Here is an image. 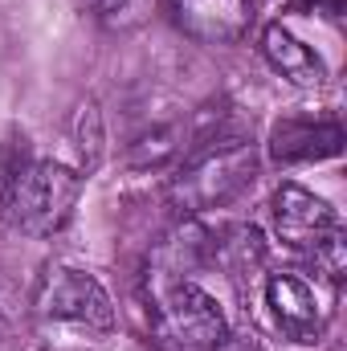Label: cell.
Here are the masks:
<instances>
[{"label":"cell","mask_w":347,"mask_h":351,"mask_svg":"<svg viewBox=\"0 0 347 351\" xmlns=\"http://www.w3.org/2000/svg\"><path fill=\"white\" fill-rule=\"evenodd\" d=\"M258 147L246 135H221L192 147L172 176V204L184 217L237 204L258 184Z\"/></svg>","instance_id":"1"},{"label":"cell","mask_w":347,"mask_h":351,"mask_svg":"<svg viewBox=\"0 0 347 351\" xmlns=\"http://www.w3.org/2000/svg\"><path fill=\"white\" fill-rule=\"evenodd\" d=\"M78 196H82V172L58 160H29L8 192L0 221L21 229L25 237H53L70 225Z\"/></svg>","instance_id":"2"},{"label":"cell","mask_w":347,"mask_h":351,"mask_svg":"<svg viewBox=\"0 0 347 351\" xmlns=\"http://www.w3.org/2000/svg\"><path fill=\"white\" fill-rule=\"evenodd\" d=\"M229 323L208 290L196 282H172L156 290L152 339L156 351H213L225 339Z\"/></svg>","instance_id":"3"},{"label":"cell","mask_w":347,"mask_h":351,"mask_svg":"<svg viewBox=\"0 0 347 351\" xmlns=\"http://www.w3.org/2000/svg\"><path fill=\"white\" fill-rule=\"evenodd\" d=\"M33 311L41 323L78 327V331H94V335H106L115 327V302H110L106 286L78 265H49L37 282Z\"/></svg>","instance_id":"4"},{"label":"cell","mask_w":347,"mask_h":351,"mask_svg":"<svg viewBox=\"0 0 347 351\" xmlns=\"http://www.w3.org/2000/svg\"><path fill=\"white\" fill-rule=\"evenodd\" d=\"M270 225H274L278 241L298 250V254H315L335 229H344L339 213L323 196L307 192L302 184H282L270 196Z\"/></svg>","instance_id":"5"},{"label":"cell","mask_w":347,"mask_h":351,"mask_svg":"<svg viewBox=\"0 0 347 351\" xmlns=\"http://www.w3.org/2000/svg\"><path fill=\"white\" fill-rule=\"evenodd\" d=\"M265 306L274 315V327L290 343H315L323 335V327H327V302H323L319 286H311L294 269L270 274V282H265Z\"/></svg>","instance_id":"6"},{"label":"cell","mask_w":347,"mask_h":351,"mask_svg":"<svg viewBox=\"0 0 347 351\" xmlns=\"http://www.w3.org/2000/svg\"><path fill=\"white\" fill-rule=\"evenodd\" d=\"M270 160L278 168L319 164L344 152V123L335 114H282L270 127Z\"/></svg>","instance_id":"7"},{"label":"cell","mask_w":347,"mask_h":351,"mask_svg":"<svg viewBox=\"0 0 347 351\" xmlns=\"http://www.w3.org/2000/svg\"><path fill=\"white\" fill-rule=\"evenodd\" d=\"M172 25L200 45H237L254 29V0H164Z\"/></svg>","instance_id":"8"},{"label":"cell","mask_w":347,"mask_h":351,"mask_svg":"<svg viewBox=\"0 0 347 351\" xmlns=\"http://www.w3.org/2000/svg\"><path fill=\"white\" fill-rule=\"evenodd\" d=\"M261 58H265V66H270L278 78H286L290 86L319 90L327 82L323 58H319L302 37H294L286 25H265V29H261Z\"/></svg>","instance_id":"9"},{"label":"cell","mask_w":347,"mask_h":351,"mask_svg":"<svg viewBox=\"0 0 347 351\" xmlns=\"http://www.w3.org/2000/svg\"><path fill=\"white\" fill-rule=\"evenodd\" d=\"M213 265H221L233 282H250L265 265V241L258 225H225L213 229Z\"/></svg>","instance_id":"10"},{"label":"cell","mask_w":347,"mask_h":351,"mask_svg":"<svg viewBox=\"0 0 347 351\" xmlns=\"http://www.w3.org/2000/svg\"><path fill=\"white\" fill-rule=\"evenodd\" d=\"M184 152H188V127L184 123H160V127L143 131L127 147V168H135V172H160L168 164H180Z\"/></svg>","instance_id":"11"},{"label":"cell","mask_w":347,"mask_h":351,"mask_svg":"<svg viewBox=\"0 0 347 351\" xmlns=\"http://www.w3.org/2000/svg\"><path fill=\"white\" fill-rule=\"evenodd\" d=\"M164 0H94V12L102 21V29L110 33H135L143 29L156 12H160Z\"/></svg>","instance_id":"12"},{"label":"cell","mask_w":347,"mask_h":351,"mask_svg":"<svg viewBox=\"0 0 347 351\" xmlns=\"http://www.w3.org/2000/svg\"><path fill=\"white\" fill-rule=\"evenodd\" d=\"M74 139H78V172H94L102 160V114L98 106L86 102L74 119Z\"/></svg>","instance_id":"13"},{"label":"cell","mask_w":347,"mask_h":351,"mask_svg":"<svg viewBox=\"0 0 347 351\" xmlns=\"http://www.w3.org/2000/svg\"><path fill=\"white\" fill-rule=\"evenodd\" d=\"M311 262H315V269L331 282V286H339L344 282V274H347V233L344 229H335L315 254H311Z\"/></svg>","instance_id":"14"},{"label":"cell","mask_w":347,"mask_h":351,"mask_svg":"<svg viewBox=\"0 0 347 351\" xmlns=\"http://www.w3.org/2000/svg\"><path fill=\"white\" fill-rule=\"evenodd\" d=\"M213 351H258V339L250 331H225V339Z\"/></svg>","instance_id":"15"},{"label":"cell","mask_w":347,"mask_h":351,"mask_svg":"<svg viewBox=\"0 0 347 351\" xmlns=\"http://www.w3.org/2000/svg\"><path fill=\"white\" fill-rule=\"evenodd\" d=\"M282 4H286L290 12H307V8H315L319 0H282Z\"/></svg>","instance_id":"16"},{"label":"cell","mask_w":347,"mask_h":351,"mask_svg":"<svg viewBox=\"0 0 347 351\" xmlns=\"http://www.w3.org/2000/svg\"><path fill=\"white\" fill-rule=\"evenodd\" d=\"M0 343H4V315H0Z\"/></svg>","instance_id":"17"}]
</instances>
